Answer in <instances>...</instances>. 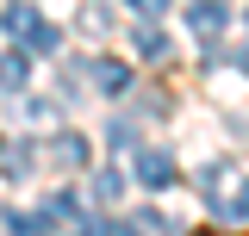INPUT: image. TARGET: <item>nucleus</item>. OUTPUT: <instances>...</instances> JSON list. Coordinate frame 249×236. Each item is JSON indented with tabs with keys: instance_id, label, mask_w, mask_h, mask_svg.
I'll return each instance as SVG.
<instances>
[{
	"instance_id": "f257e3e1",
	"label": "nucleus",
	"mask_w": 249,
	"mask_h": 236,
	"mask_svg": "<svg viewBox=\"0 0 249 236\" xmlns=\"http://www.w3.org/2000/svg\"><path fill=\"white\" fill-rule=\"evenodd\" d=\"M13 37L25 44V50H37V56H50V50H62V31L44 19V13H31V6H19L13 13Z\"/></svg>"
},
{
	"instance_id": "f03ea898",
	"label": "nucleus",
	"mask_w": 249,
	"mask_h": 236,
	"mask_svg": "<svg viewBox=\"0 0 249 236\" xmlns=\"http://www.w3.org/2000/svg\"><path fill=\"white\" fill-rule=\"evenodd\" d=\"M224 19H231V13H224V0H193V6H187V31H193L206 50H218V31H224Z\"/></svg>"
},
{
	"instance_id": "7ed1b4c3",
	"label": "nucleus",
	"mask_w": 249,
	"mask_h": 236,
	"mask_svg": "<svg viewBox=\"0 0 249 236\" xmlns=\"http://www.w3.org/2000/svg\"><path fill=\"white\" fill-rule=\"evenodd\" d=\"M137 186H150V193L175 186V155L168 149H137Z\"/></svg>"
},
{
	"instance_id": "20e7f679",
	"label": "nucleus",
	"mask_w": 249,
	"mask_h": 236,
	"mask_svg": "<svg viewBox=\"0 0 249 236\" xmlns=\"http://www.w3.org/2000/svg\"><path fill=\"white\" fill-rule=\"evenodd\" d=\"M93 87H100V93H112V100H119V93L131 87V68H124V62H112V56H106V62H93Z\"/></svg>"
},
{
	"instance_id": "39448f33",
	"label": "nucleus",
	"mask_w": 249,
	"mask_h": 236,
	"mask_svg": "<svg viewBox=\"0 0 249 236\" xmlns=\"http://www.w3.org/2000/svg\"><path fill=\"white\" fill-rule=\"evenodd\" d=\"M25 81H31V62H25V50H6V56H0V87H13V93H19Z\"/></svg>"
},
{
	"instance_id": "423d86ee",
	"label": "nucleus",
	"mask_w": 249,
	"mask_h": 236,
	"mask_svg": "<svg viewBox=\"0 0 249 236\" xmlns=\"http://www.w3.org/2000/svg\"><path fill=\"white\" fill-rule=\"evenodd\" d=\"M131 44H137V56H168V37H162V25H137V31H131Z\"/></svg>"
},
{
	"instance_id": "0eeeda50",
	"label": "nucleus",
	"mask_w": 249,
	"mask_h": 236,
	"mask_svg": "<svg viewBox=\"0 0 249 236\" xmlns=\"http://www.w3.org/2000/svg\"><path fill=\"white\" fill-rule=\"evenodd\" d=\"M50 155H56L62 168H88V143H81V137H56V143H50Z\"/></svg>"
},
{
	"instance_id": "6e6552de",
	"label": "nucleus",
	"mask_w": 249,
	"mask_h": 236,
	"mask_svg": "<svg viewBox=\"0 0 249 236\" xmlns=\"http://www.w3.org/2000/svg\"><path fill=\"white\" fill-rule=\"evenodd\" d=\"M119 193H124V174H119V168H100V174H93V199H106V205H112Z\"/></svg>"
},
{
	"instance_id": "1a4fd4ad",
	"label": "nucleus",
	"mask_w": 249,
	"mask_h": 236,
	"mask_svg": "<svg viewBox=\"0 0 249 236\" xmlns=\"http://www.w3.org/2000/svg\"><path fill=\"white\" fill-rule=\"evenodd\" d=\"M131 230H168V218H162V211H150V205H143V211H131Z\"/></svg>"
},
{
	"instance_id": "9d476101",
	"label": "nucleus",
	"mask_w": 249,
	"mask_h": 236,
	"mask_svg": "<svg viewBox=\"0 0 249 236\" xmlns=\"http://www.w3.org/2000/svg\"><path fill=\"white\" fill-rule=\"evenodd\" d=\"M106 143L124 155V149H137V131H131V124H106Z\"/></svg>"
},
{
	"instance_id": "9b49d317",
	"label": "nucleus",
	"mask_w": 249,
	"mask_h": 236,
	"mask_svg": "<svg viewBox=\"0 0 249 236\" xmlns=\"http://www.w3.org/2000/svg\"><path fill=\"white\" fill-rule=\"evenodd\" d=\"M0 162H6V168L19 174V168H25V162H31V149H25V143H6V149H0Z\"/></svg>"
},
{
	"instance_id": "f8f14e48",
	"label": "nucleus",
	"mask_w": 249,
	"mask_h": 236,
	"mask_svg": "<svg viewBox=\"0 0 249 236\" xmlns=\"http://www.w3.org/2000/svg\"><path fill=\"white\" fill-rule=\"evenodd\" d=\"M231 218H249V180L237 186V199H231Z\"/></svg>"
},
{
	"instance_id": "ddd939ff",
	"label": "nucleus",
	"mask_w": 249,
	"mask_h": 236,
	"mask_svg": "<svg viewBox=\"0 0 249 236\" xmlns=\"http://www.w3.org/2000/svg\"><path fill=\"white\" fill-rule=\"evenodd\" d=\"M124 6H131V13H156L162 0H124Z\"/></svg>"
},
{
	"instance_id": "4468645a",
	"label": "nucleus",
	"mask_w": 249,
	"mask_h": 236,
	"mask_svg": "<svg viewBox=\"0 0 249 236\" xmlns=\"http://www.w3.org/2000/svg\"><path fill=\"white\" fill-rule=\"evenodd\" d=\"M243 62H249V56H243Z\"/></svg>"
}]
</instances>
